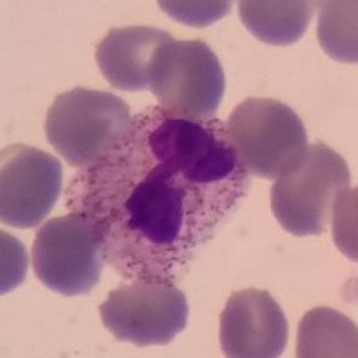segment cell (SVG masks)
<instances>
[{
	"instance_id": "1",
	"label": "cell",
	"mask_w": 358,
	"mask_h": 358,
	"mask_svg": "<svg viewBox=\"0 0 358 358\" xmlns=\"http://www.w3.org/2000/svg\"><path fill=\"white\" fill-rule=\"evenodd\" d=\"M249 187L222 120L149 106L110 155L70 179L66 206L94 224L118 276L176 285Z\"/></svg>"
},
{
	"instance_id": "2",
	"label": "cell",
	"mask_w": 358,
	"mask_h": 358,
	"mask_svg": "<svg viewBox=\"0 0 358 358\" xmlns=\"http://www.w3.org/2000/svg\"><path fill=\"white\" fill-rule=\"evenodd\" d=\"M127 102L102 90L73 88L54 99L45 133L69 165L94 167L126 136L131 127Z\"/></svg>"
},
{
	"instance_id": "3",
	"label": "cell",
	"mask_w": 358,
	"mask_h": 358,
	"mask_svg": "<svg viewBox=\"0 0 358 358\" xmlns=\"http://www.w3.org/2000/svg\"><path fill=\"white\" fill-rule=\"evenodd\" d=\"M226 134L249 176L280 179L308 149L305 124L296 111L274 99L251 97L229 115Z\"/></svg>"
},
{
	"instance_id": "4",
	"label": "cell",
	"mask_w": 358,
	"mask_h": 358,
	"mask_svg": "<svg viewBox=\"0 0 358 358\" xmlns=\"http://www.w3.org/2000/svg\"><path fill=\"white\" fill-rule=\"evenodd\" d=\"M149 88L169 117L210 120L222 102L226 79L210 45L171 38L155 52Z\"/></svg>"
},
{
	"instance_id": "5",
	"label": "cell",
	"mask_w": 358,
	"mask_h": 358,
	"mask_svg": "<svg viewBox=\"0 0 358 358\" xmlns=\"http://www.w3.org/2000/svg\"><path fill=\"white\" fill-rule=\"evenodd\" d=\"M350 179L348 163L337 151L312 143L301 162L271 188L274 217L294 236L321 235L331 222L335 196L350 187Z\"/></svg>"
},
{
	"instance_id": "6",
	"label": "cell",
	"mask_w": 358,
	"mask_h": 358,
	"mask_svg": "<svg viewBox=\"0 0 358 358\" xmlns=\"http://www.w3.org/2000/svg\"><path fill=\"white\" fill-rule=\"evenodd\" d=\"M104 265L106 258L94 224L79 213L47 220L34 238V273L57 294H88L97 287Z\"/></svg>"
},
{
	"instance_id": "7",
	"label": "cell",
	"mask_w": 358,
	"mask_h": 358,
	"mask_svg": "<svg viewBox=\"0 0 358 358\" xmlns=\"http://www.w3.org/2000/svg\"><path fill=\"white\" fill-rule=\"evenodd\" d=\"M99 313L117 341L165 346L187 328L188 301L174 283L131 281L111 290Z\"/></svg>"
},
{
	"instance_id": "8",
	"label": "cell",
	"mask_w": 358,
	"mask_h": 358,
	"mask_svg": "<svg viewBox=\"0 0 358 358\" xmlns=\"http://www.w3.org/2000/svg\"><path fill=\"white\" fill-rule=\"evenodd\" d=\"M62 162L25 143L0 152V219L13 228H36L62 196Z\"/></svg>"
},
{
	"instance_id": "9",
	"label": "cell",
	"mask_w": 358,
	"mask_h": 358,
	"mask_svg": "<svg viewBox=\"0 0 358 358\" xmlns=\"http://www.w3.org/2000/svg\"><path fill=\"white\" fill-rule=\"evenodd\" d=\"M289 341V322L276 299L248 289L229 296L220 315V348L229 358H276Z\"/></svg>"
},
{
	"instance_id": "10",
	"label": "cell",
	"mask_w": 358,
	"mask_h": 358,
	"mask_svg": "<svg viewBox=\"0 0 358 358\" xmlns=\"http://www.w3.org/2000/svg\"><path fill=\"white\" fill-rule=\"evenodd\" d=\"M171 38L167 31L156 27H113L97 45L95 59L113 88L124 92L149 88L155 52Z\"/></svg>"
},
{
	"instance_id": "11",
	"label": "cell",
	"mask_w": 358,
	"mask_h": 358,
	"mask_svg": "<svg viewBox=\"0 0 358 358\" xmlns=\"http://www.w3.org/2000/svg\"><path fill=\"white\" fill-rule=\"evenodd\" d=\"M317 9L308 0H242L241 20L257 40L268 45H292L305 36Z\"/></svg>"
},
{
	"instance_id": "12",
	"label": "cell",
	"mask_w": 358,
	"mask_h": 358,
	"mask_svg": "<svg viewBox=\"0 0 358 358\" xmlns=\"http://www.w3.org/2000/svg\"><path fill=\"white\" fill-rule=\"evenodd\" d=\"M357 355V324L344 313L319 306L303 315L297 328V358H355Z\"/></svg>"
},
{
	"instance_id": "13",
	"label": "cell",
	"mask_w": 358,
	"mask_h": 358,
	"mask_svg": "<svg viewBox=\"0 0 358 358\" xmlns=\"http://www.w3.org/2000/svg\"><path fill=\"white\" fill-rule=\"evenodd\" d=\"M317 38L322 50L335 62L357 63V0H326L317 2Z\"/></svg>"
},
{
	"instance_id": "14",
	"label": "cell",
	"mask_w": 358,
	"mask_h": 358,
	"mask_svg": "<svg viewBox=\"0 0 358 358\" xmlns=\"http://www.w3.org/2000/svg\"><path fill=\"white\" fill-rule=\"evenodd\" d=\"M334 242L348 258L357 262V188H344L335 196Z\"/></svg>"
},
{
	"instance_id": "15",
	"label": "cell",
	"mask_w": 358,
	"mask_h": 358,
	"mask_svg": "<svg viewBox=\"0 0 358 358\" xmlns=\"http://www.w3.org/2000/svg\"><path fill=\"white\" fill-rule=\"evenodd\" d=\"M159 8L167 13L169 17L174 18L176 22L183 25H190V27H208V25L215 24L220 18L228 17L231 11V2H171V0H159Z\"/></svg>"
},
{
	"instance_id": "16",
	"label": "cell",
	"mask_w": 358,
	"mask_h": 358,
	"mask_svg": "<svg viewBox=\"0 0 358 358\" xmlns=\"http://www.w3.org/2000/svg\"><path fill=\"white\" fill-rule=\"evenodd\" d=\"M2 235V285L0 292L6 296L13 289H17L25 278L27 271V257H25V249L13 235H8L6 231Z\"/></svg>"
}]
</instances>
